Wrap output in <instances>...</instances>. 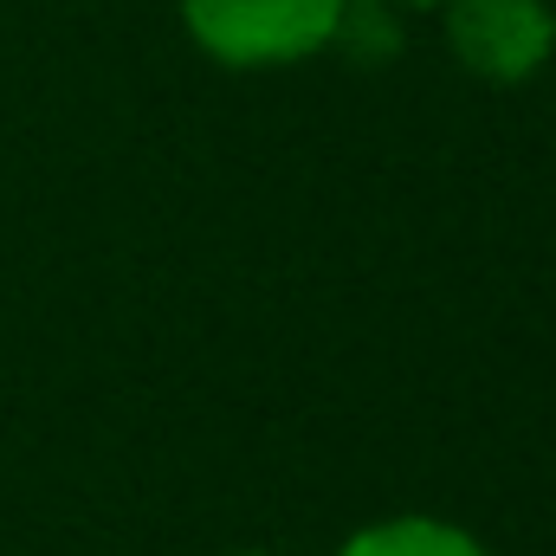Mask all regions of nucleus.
<instances>
[{"instance_id": "f03ea898", "label": "nucleus", "mask_w": 556, "mask_h": 556, "mask_svg": "<svg viewBox=\"0 0 556 556\" xmlns=\"http://www.w3.org/2000/svg\"><path fill=\"white\" fill-rule=\"evenodd\" d=\"M446 52L479 85H531L556 59L551 0H446Z\"/></svg>"}, {"instance_id": "f257e3e1", "label": "nucleus", "mask_w": 556, "mask_h": 556, "mask_svg": "<svg viewBox=\"0 0 556 556\" xmlns=\"http://www.w3.org/2000/svg\"><path fill=\"white\" fill-rule=\"evenodd\" d=\"M343 0H181V26L201 59L227 72H278L330 52Z\"/></svg>"}, {"instance_id": "423d86ee", "label": "nucleus", "mask_w": 556, "mask_h": 556, "mask_svg": "<svg viewBox=\"0 0 556 556\" xmlns=\"http://www.w3.org/2000/svg\"><path fill=\"white\" fill-rule=\"evenodd\" d=\"M220 556H278V551H220Z\"/></svg>"}, {"instance_id": "39448f33", "label": "nucleus", "mask_w": 556, "mask_h": 556, "mask_svg": "<svg viewBox=\"0 0 556 556\" xmlns=\"http://www.w3.org/2000/svg\"><path fill=\"white\" fill-rule=\"evenodd\" d=\"M389 7H446V0H389Z\"/></svg>"}, {"instance_id": "20e7f679", "label": "nucleus", "mask_w": 556, "mask_h": 556, "mask_svg": "<svg viewBox=\"0 0 556 556\" xmlns=\"http://www.w3.org/2000/svg\"><path fill=\"white\" fill-rule=\"evenodd\" d=\"M330 52H343L356 65L402 59V7H389V0H343V20H337Z\"/></svg>"}, {"instance_id": "7ed1b4c3", "label": "nucleus", "mask_w": 556, "mask_h": 556, "mask_svg": "<svg viewBox=\"0 0 556 556\" xmlns=\"http://www.w3.org/2000/svg\"><path fill=\"white\" fill-rule=\"evenodd\" d=\"M330 556H492V544L472 538V531L453 525V518H433V511H395V518L356 525Z\"/></svg>"}]
</instances>
